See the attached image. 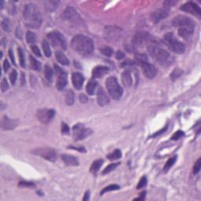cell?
<instances>
[{
  "label": "cell",
  "instance_id": "cell-1",
  "mask_svg": "<svg viewBox=\"0 0 201 201\" xmlns=\"http://www.w3.org/2000/svg\"><path fill=\"white\" fill-rule=\"evenodd\" d=\"M71 46L76 52L83 55L91 54L94 49V45L91 39L83 35L74 36L71 42Z\"/></svg>",
  "mask_w": 201,
  "mask_h": 201
},
{
  "label": "cell",
  "instance_id": "cell-2",
  "mask_svg": "<svg viewBox=\"0 0 201 201\" xmlns=\"http://www.w3.org/2000/svg\"><path fill=\"white\" fill-rule=\"evenodd\" d=\"M23 16L27 26L29 28H37L40 26L42 22L41 13L36 5L32 3L27 4L24 6Z\"/></svg>",
  "mask_w": 201,
  "mask_h": 201
},
{
  "label": "cell",
  "instance_id": "cell-3",
  "mask_svg": "<svg viewBox=\"0 0 201 201\" xmlns=\"http://www.w3.org/2000/svg\"><path fill=\"white\" fill-rule=\"evenodd\" d=\"M148 50L153 59L158 62L160 65H164V66H168V65H171L173 62L174 59L171 55L170 54V53L160 47L158 45L153 43V42L148 46Z\"/></svg>",
  "mask_w": 201,
  "mask_h": 201
},
{
  "label": "cell",
  "instance_id": "cell-4",
  "mask_svg": "<svg viewBox=\"0 0 201 201\" xmlns=\"http://www.w3.org/2000/svg\"><path fill=\"white\" fill-rule=\"evenodd\" d=\"M124 36V31L115 26H107L104 28V37L110 43H116L121 40Z\"/></svg>",
  "mask_w": 201,
  "mask_h": 201
},
{
  "label": "cell",
  "instance_id": "cell-5",
  "mask_svg": "<svg viewBox=\"0 0 201 201\" xmlns=\"http://www.w3.org/2000/svg\"><path fill=\"white\" fill-rule=\"evenodd\" d=\"M105 85H106L108 93L112 98L115 99V100H119L121 98L122 95H123V89L119 86V83L115 77H108L106 79Z\"/></svg>",
  "mask_w": 201,
  "mask_h": 201
},
{
  "label": "cell",
  "instance_id": "cell-6",
  "mask_svg": "<svg viewBox=\"0 0 201 201\" xmlns=\"http://www.w3.org/2000/svg\"><path fill=\"white\" fill-rule=\"evenodd\" d=\"M164 42L172 51L176 54H182L185 52V47L182 42L175 38L173 33H168L164 36Z\"/></svg>",
  "mask_w": 201,
  "mask_h": 201
},
{
  "label": "cell",
  "instance_id": "cell-7",
  "mask_svg": "<svg viewBox=\"0 0 201 201\" xmlns=\"http://www.w3.org/2000/svg\"><path fill=\"white\" fill-rule=\"evenodd\" d=\"M47 38L50 40L53 47L57 48H61L62 50H66L67 48V42L62 33L58 31H53L47 35Z\"/></svg>",
  "mask_w": 201,
  "mask_h": 201
},
{
  "label": "cell",
  "instance_id": "cell-8",
  "mask_svg": "<svg viewBox=\"0 0 201 201\" xmlns=\"http://www.w3.org/2000/svg\"><path fill=\"white\" fill-rule=\"evenodd\" d=\"M32 153L35 155H37L39 157H43L46 160L54 162L57 160V153L56 151L54 149L50 147H41L38 149H34L32 151Z\"/></svg>",
  "mask_w": 201,
  "mask_h": 201
},
{
  "label": "cell",
  "instance_id": "cell-9",
  "mask_svg": "<svg viewBox=\"0 0 201 201\" xmlns=\"http://www.w3.org/2000/svg\"><path fill=\"white\" fill-rule=\"evenodd\" d=\"M93 133L90 128H86L83 124L78 123L73 127V138L76 141H81L89 137Z\"/></svg>",
  "mask_w": 201,
  "mask_h": 201
},
{
  "label": "cell",
  "instance_id": "cell-10",
  "mask_svg": "<svg viewBox=\"0 0 201 201\" xmlns=\"http://www.w3.org/2000/svg\"><path fill=\"white\" fill-rule=\"evenodd\" d=\"M54 69L56 70V72L58 73V79L56 83V87L58 90H63L65 86L67 85V74L64 71L63 69L57 65H54Z\"/></svg>",
  "mask_w": 201,
  "mask_h": 201
},
{
  "label": "cell",
  "instance_id": "cell-11",
  "mask_svg": "<svg viewBox=\"0 0 201 201\" xmlns=\"http://www.w3.org/2000/svg\"><path fill=\"white\" fill-rule=\"evenodd\" d=\"M63 18L66 21H69L72 23H75V24L80 22V21H81L79 14L78 13L76 9L73 7H71V6L65 9L63 13Z\"/></svg>",
  "mask_w": 201,
  "mask_h": 201
},
{
  "label": "cell",
  "instance_id": "cell-12",
  "mask_svg": "<svg viewBox=\"0 0 201 201\" xmlns=\"http://www.w3.org/2000/svg\"><path fill=\"white\" fill-rule=\"evenodd\" d=\"M172 24L175 27H178V28H183V27H195V23L192 19L186 16H182L179 15L178 17H175L172 21Z\"/></svg>",
  "mask_w": 201,
  "mask_h": 201
},
{
  "label": "cell",
  "instance_id": "cell-13",
  "mask_svg": "<svg viewBox=\"0 0 201 201\" xmlns=\"http://www.w3.org/2000/svg\"><path fill=\"white\" fill-rule=\"evenodd\" d=\"M37 118L39 121L43 123H48L53 119L55 115V111L54 109L43 108L37 111Z\"/></svg>",
  "mask_w": 201,
  "mask_h": 201
},
{
  "label": "cell",
  "instance_id": "cell-14",
  "mask_svg": "<svg viewBox=\"0 0 201 201\" xmlns=\"http://www.w3.org/2000/svg\"><path fill=\"white\" fill-rule=\"evenodd\" d=\"M151 41L149 34L146 32H139L134 36L132 40L133 45L135 46H142L145 43H148Z\"/></svg>",
  "mask_w": 201,
  "mask_h": 201
},
{
  "label": "cell",
  "instance_id": "cell-15",
  "mask_svg": "<svg viewBox=\"0 0 201 201\" xmlns=\"http://www.w3.org/2000/svg\"><path fill=\"white\" fill-rule=\"evenodd\" d=\"M180 9L183 10V11L188 12V13H191V14L196 15V16H198V17H199L201 15L200 8H199V6H198L197 4L193 2H188L186 3H185L184 5L181 6Z\"/></svg>",
  "mask_w": 201,
  "mask_h": 201
},
{
  "label": "cell",
  "instance_id": "cell-16",
  "mask_svg": "<svg viewBox=\"0 0 201 201\" xmlns=\"http://www.w3.org/2000/svg\"><path fill=\"white\" fill-rule=\"evenodd\" d=\"M17 124H18L17 120L9 119L6 115H4L3 117L2 118V119H1V127H2V130H13V129H14L15 127H17Z\"/></svg>",
  "mask_w": 201,
  "mask_h": 201
},
{
  "label": "cell",
  "instance_id": "cell-17",
  "mask_svg": "<svg viewBox=\"0 0 201 201\" xmlns=\"http://www.w3.org/2000/svg\"><path fill=\"white\" fill-rule=\"evenodd\" d=\"M168 12L165 8H164V9H158L151 13V21L154 23H158L160 22L161 20H163V19L166 18V17H168Z\"/></svg>",
  "mask_w": 201,
  "mask_h": 201
},
{
  "label": "cell",
  "instance_id": "cell-18",
  "mask_svg": "<svg viewBox=\"0 0 201 201\" xmlns=\"http://www.w3.org/2000/svg\"><path fill=\"white\" fill-rule=\"evenodd\" d=\"M141 65H142V68L143 69V72L145 76L149 79L154 78L157 72V70L155 68V66L150 65L148 62H142L141 63Z\"/></svg>",
  "mask_w": 201,
  "mask_h": 201
},
{
  "label": "cell",
  "instance_id": "cell-19",
  "mask_svg": "<svg viewBox=\"0 0 201 201\" xmlns=\"http://www.w3.org/2000/svg\"><path fill=\"white\" fill-rule=\"evenodd\" d=\"M97 103L100 106H105L109 103V98L102 87H99L97 93Z\"/></svg>",
  "mask_w": 201,
  "mask_h": 201
},
{
  "label": "cell",
  "instance_id": "cell-20",
  "mask_svg": "<svg viewBox=\"0 0 201 201\" xmlns=\"http://www.w3.org/2000/svg\"><path fill=\"white\" fill-rule=\"evenodd\" d=\"M72 81L74 87L76 90H80L83 85L84 77L81 73L74 72L72 76Z\"/></svg>",
  "mask_w": 201,
  "mask_h": 201
},
{
  "label": "cell",
  "instance_id": "cell-21",
  "mask_svg": "<svg viewBox=\"0 0 201 201\" xmlns=\"http://www.w3.org/2000/svg\"><path fill=\"white\" fill-rule=\"evenodd\" d=\"M109 69L108 67H105V66H102V65H99L95 67L92 71V76H93V78H100L102 77L103 76L106 74L108 72Z\"/></svg>",
  "mask_w": 201,
  "mask_h": 201
},
{
  "label": "cell",
  "instance_id": "cell-22",
  "mask_svg": "<svg viewBox=\"0 0 201 201\" xmlns=\"http://www.w3.org/2000/svg\"><path fill=\"white\" fill-rule=\"evenodd\" d=\"M62 159L64 163L68 166H78L79 164L78 159L72 155L64 154L62 156Z\"/></svg>",
  "mask_w": 201,
  "mask_h": 201
},
{
  "label": "cell",
  "instance_id": "cell-23",
  "mask_svg": "<svg viewBox=\"0 0 201 201\" xmlns=\"http://www.w3.org/2000/svg\"><path fill=\"white\" fill-rule=\"evenodd\" d=\"M121 80L123 84L125 86L127 87H130V86H132L133 84V79L132 77H131V73L129 70H126L123 72L121 77Z\"/></svg>",
  "mask_w": 201,
  "mask_h": 201
},
{
  "label": "cell",
  "instance_id": "cell-24",
  "mask_svg": "<svg viewBox=\"0 0 201 201\" xmlns=\"http://www.w3.org/2000/svg\"><path fill=\"white\" fill-rule=\"evenodd\" d=\"M194 26H189V27H183V28H178V33L179 36L182 38H188L190 36H192V33L194 32Z\"/></svg>",
  "mask_w": 201,
  "mask_h": 201
},
{
  "label": "cell",
  "instance_id": "cell-25",
  "mask_svg": "<svg viewBox=\"0 0 201 201\" xmlns=\"http://www.w3.org/2000/svg\"><path fill=\"white\" fill-rule=\"evenodd\" d=\"M57 60L58 61L59 63H61L63 65H69V61L67 58V57L65 56V54L62 52V51H57L55 54Z\"/></svg>",
  "mask_w": 201,
  "mask_h": 201
},
{
  "label": "cell",
  "instance_id": "cell-26",
  "mask_svg": "<svg viewBox=\"0 0 201 201\" xmlns=\"http://www.w3.org/2000/svg\"><path fill=\"white\" fill-rule=\"evenodd\" d=\"M103 160H95L94 162L92 164L91 167H90V172L93 175H96V174L98 172L99 169L100 168V167L102 166L103 164Z\"/></svg>",
  "mask_w": 201,
  "mask_h": 201
},
{
  "label": "cell",
  "instance_id": "cell-27",
  "mask_svg": "<svg viewBox=\"0 0 201 201\" xmlns=\"http://www.w3.org/2000/svg\"><path fill=\"white\" fill-rule=\"evenodd\" d=\"M60 2L58 1H46L44 2L45 6L48 11L52 12L58 7Z\"/></svg>",
  "mask_w": 201,
  "mask_h": 201
},
{
  "label": "cell",
  "instance_id": "cell-28",
  "mask_svg": "<svg viewBox=\"0 0 201 201\" xmlns=\"http://www.w3.org/2000/svg\"><path fill=\"white\" fill-rule=\"evenodd\" d=\"M97 86V83L95 80H90L86 85V92L89 95H93L94 93V90Z\"/></svg>",
  "mask_w": 201,
  "mask_h": 201
},
{
  "label": "cell",
  "instance_id": "cell-29",
  "mask_svg": "<svg viewBox=\"0 0 201 201\" xmlns=\"http://www.w3.org/2000/svg\"><path fill=\"white\" fill-rule=\"evenodd\" d=\"M30 65H31V68L35 71H39L41 69V64L40 62H38L37 60H36L32 56H30Z\"/></svg>",
  "mask_w": 201,
  "mask_h": 201
},
{
  "label": "cell",
  "instance_id": "cell-30",
  "mask_svg": "<svg viewBox=\"0 0 201 201\" xmlns=\"http://www.w3.org/2000/svg\"><path fill=\"white\" fill-rule=\"evenodd\" d=\"M75 101V95L72 90H69V91L66 93V97H65V102L68 105H72L74 104Z\"/></svg>",
  "mask_w": 201,
  "mask_h": 201
},
{
  "label": "cell",
  "instance_id": "cell-31",
  "mask_svg": "<svg viewBox=\"0 0 201 201\" xmlns=\"http://www.w3.org/2000/svg\"><path fill=\"white\" fill-rule=\"evenodd\" d=\"M122 157V153L119 149H115L113 153H110L107 156V158L110 160H115Z\"/></svg>",
  "mask_w": 201,
  "mask_h": 201
},
{
  "label": "cell",
  "instance_id": "cell-32",
  "mask_svg": "<svg viewBox=\"0 0 201 201\" xmlns=\"http://www.w3.org/2000/svg\"><path fill=\"white\" fill-rule=\"evenodd\" d=\"M119 164H120V163H114V164H109V165L107 166L106 168H104V171H102V175H106V174H108V173H110V172H112V171H114L115 168H117Z\"/></svg>",
  "mask_w": 201,
  "mask_h": 201
},
{
  "label": "cell",
  "instance_id": "cell-33",
  "mask_svg": "<svg viewBox=\"0 0 201 201\" xmlns=\"http://www.w3.org/2000/svg\"><path fill=\"white\" fill-rule=\"evenodd\" d=\"M176 160H177V157H171V158H170L169 160H168V162L166 163L165 166H164V171H168V170H170V168H171L172 166L175 164V163L176 162Z\"/></svg>",
  "mask_w": 201,
  "mask_h": 201
},
{
  "label": "cell",
  "instance_id": "cell-34",
  "mask_svg": "<svg viewBox=\"0 0 201 201\" xmlns=\"http://www.w3.org/2000/svg\"><path fill=\"white\" fill-rule=\"evenodd\" d=\"M53 75H54L53 69L49 65H46L45 66V76H46L47 79L49 80V81H51L53 78Z\"/></svg>",
  "mask_w": 201,
  "mask_h": 201
},
{
  "label": "cell",
  "instance_id": "cell-35",
  "mask_svg": "<svg viewBox=\"0 0 201 201\" xmlns=\"http://www.w3.org/2000/svg\"><path fill=\"white\" fill-rule=\"evenodd\" d=\"M43 51H44L45 55L47 57V58H50L51 56V50H50V45H49V43L46 40L43 42Z\"/></svg>",
  "mask_w": 201,
  "mask_h": 201
},
{
  "label": "cell",
  "instance_id": "cell-36",
  "mask_svg": "<svg viewBox=\"0 0 201 201\" xmlns=\"http://www.w3.org/2000/svg\"><path fill=\"white\" fill-rule=\"evenodd\" d=\"M119 189V186L118 185H110L108 186L105 187L102 189V191L100 192V196L103 195L104 193L107 192H110V191H115V190H118Z\"/></svg>",
  "mask_w": 201,
  "mask_h": 201
},
{
  "label": "cell",
  "instance_id": "cell-37",
  "mask_svg": "<svg viewBox=\"0 0 201 201\" xmlns=\"http://www.w3.org/2000/svg\"><path fill=\"white\" fill-rule=\"evenodd\" d=\"M26 39H27V42H28V43H30V44H33V43H35V42H36V36L34 32H30L29 31V32H27Z\"/></svg>",
  "mask_w": 201,
  "mask_h": 201
},
{
  "label": "cell",
  "instance_id": "cell-38",
  "mask_svg": "<svg viewBox=\"0 0 201 201\" xmlns=\"http://www.w3.org/2000/svg\"><path fill=\"white\" fill-rule=\"evenodd\" d=\"M100 52H101L102 54H104V56L111 57L112 55V54H113V50H112V49L111 48V47H104L100 49Z\"/></svg>",
  "mask_w": 201,
  "mask_h": 201
},
{
  "label": "cell",
  "instance_id": "cell-39",
  "mask_svg": "<svg viewBox=\"0 0 201 201\" xmlns=\"http://www.w3.org/2000/svg\"><path fill=\"white\" fill-rule=\"evenodd\" d=\"M182 72H183L180 69H175V70L172 72L171 74V77L172 80H175V79H176L177 78H178L182 74Z\"/></svg>",
  "mask_w": 201,
  "mask_h": 201
},
{
  "label": "cell",
  "instance_id": "cell-40",
  "mask_svg": "<svg viewBox=\"0 0 201 201\" xmlns=\"http://www.w3.org/2000/svg\"><path fill=\"white\" fill-rule=\"evenodd\" d=\"M18 55L19 58H20V63L21 65L23 68L25 67V59H24V55L23 50H21V48H18Z\"/></svg>",
  "mask_w": 201,
  "mask_h": 201
},
{
  "label": "cell",
  "instance_id": "cell-41",
  "mask_svg": "<svg viewBox=\"0 0 201 201\" xmlns=\"http://www.w3.org/2000/svg\"><path fill=\"white\" fill-rule=\"evenodd\" d=\"M183 136H184V132H183L182 130H178L172 135L171 139L174 140V141H176V140L180 139Z\"/></svg>",
  "mask_w": 201,
  "mask_h": 201
},
{
  "label": "cell",
  "instance_id": "cell-42",
  "mask_svg": "<svg viewBox=\"0 0 201 201\" xmlns=\"http://www.w3.org/2000/svg\"><path fill=\"white\" fill-rule=\"evenodd\" d=\"M146 185H147V178H146V177L143 176L142 178L140 179L139 182H138V185H137V189H139L143 188V187H145Z\"/></svg>",
  "mask_w": 201,
  "mask_h": 201
},
{
  "label": "cell",
  "instance_id": "cell-43",
  "mask_svg": "<svg viewBox=\"0 0 201 201\" xmlns=\"http://www.w3.org/2000/svg\"><path fill=\"white\" fill-rule=\"evenodd\" d=\"M17 78V73L16 72V70H13L9 75V79H10V82L13 85H14L15 83H16V80Z\"/></svg>",
  "mask_w": 201,
  "mask_h": 201
},
{
  "label": "cell",
  "instance_id": "cell-44",
  "mask_svg": "<svg viewBox=\"0 0 201 201\" xmlns=\"http://www.w3.org/2000/svg\"><path fill=\"white\" fill-rule=\"evenodd\" d=\"M135 58H136V59L138 60V62H141V63H142V62H147V57H146V55H145V54H136V55H135Z\"/></svg>",
  "mask_w": 201,
  "mask_h": 201
},
{
  "label": "cell",
  "instance_id": "cell-45",
  "mask_svg": "<svg viewBox=\"0 0 201 201\" xmlns=\"http://www.w3.org/2000/svg\"><path fill=\"white\" fill-rule=\"evenodd\" d=\"M200 167H201V159H198L197 161L196 162L195 165L193 167V173L194 174H197L199 173V170H200Z\"/></svg>",
  "mask_w": 201,
  "mask_h": 201
},
{
  "label": "cell",
  "instance_id": "cell-46",
  "mask_svg": "<svg viewBox=\"0 0 201 201\" xmlns=\"http://www.w3.org/2000/svg\"><path fill=\"white\" fill-rule=\"evenodd\" d=\"M2 27L6 32H9V21L8 18H5L3 21H2Z\"/></svg>",
  "mask_w": 201,
  "mask_h": 201
},
{
  "label": "cell",
  "instance_id": "cell-47",
  "mask_svg": "<svg viewBox=\"0 0 201 201\" xmlns=\"http://www.w3.org/2000/svg\"><path fill=\"white\" fill-rule=\"evenodd\" d=\"M8 88H9V85H8L7 80L5 78L2 79V83H1V90H2V91H6V90H8Z\"/></svg>",
  "mask_w": 201,
  "mask_h": 201
},
{
  "label": "cell",
  "instance_id": "cell-48",
  "mask_svg": "<svg viewBox=\"0 0 201 201\" xmlns=\"http://www.w3.org/2000/svg\"><path fill=\"white\" fill-rule=\"evenodd\" d=\"M70 132V129H69V126L65 123H62V133L63 134H69Z\"/></svg>",
  "mask_w": 201,
  "mask_h": 201
},
{
  "label": "cell",
  "instance_id": "cell-49",
  "mask_svg": "<svg viewBox=\"0 0 201 201\" xmlns=\"http://www.w3.org/2000/svg\"><path fill=\"white\" fill-rule=\"evenodd\" d=\"M19 185L23 187H34L35 184L32 182H21L19 183Z\"/></svg>",
  "mask_w": 201,
  "mask_h": 201
},
{
  "label": "cell",
  "instance_id": "cell-50",
  "mask_svg": "<svg viewBox=\"0 0 201 201\" xmlns=\"http://www.w3.org/2000/svg\"><path fill=\"white\" fill-rule=\"evenodd\" d=\"M168 125H166L165 127H164V128H162L160 130L157 131V133H155V134H153V135H152V136H151V137H152V138H155V137L159 136V135H160V134H162L163 133H164L166 131V130H168Z\"/></svg>",
  "mask_w": 201,
  "mask_h": 201
},
{
  "label": "cell",
  "instance_id": "cell-51",
  "mask_svg": "<svg viewBox=\"0 0 201 201\" xmlns=\"http://www.w3.org/2000/svg\"><path fill=\"white\" fill-rule=\"evenodd\" d=\"M32 50L33 51L34 54H36V56L41 57V53H40V50L38 48V47H36V46H32Z\"/></svg>",
  "mask_w": 201,
  "mask_h": 201
},
{
  "label": "cell",
  "instance_id": "cell-52",
  "mask_svg": "<svg viewBox=\"0 0 201 201\" xmlns=\"http://www.w3.org/2000/svg\"><path fill=\"white\" fill-rule=\"evenodd\" d=\"M124 56H125L124 54L122 52L121 50H119V51H117V53H116V54H115V58H116V59H118V60L123 59V58H124Z\"/></svg>",
  "mask_w": 201,
  "mask_h": 201
},
{
  "label": "cell",
  "instance_id": "cell-53",
  "mask_svg": "<svg viewBox=\"0 0 201 201\" xmlns=\"http://www.w3.org/2000/svg\"><path fill=\"white\" fill-rule=\"evenodd\" d=\"M9 68H10V65H9V62H8L7 60H5V61H4V63H3L4 71L7 72L8 70H9Z\"/></svg>",
  "mask_w": 201,
  "mask_h": 201
},
{
  "label": "cell",
  "instance_id": "cell-54",
  "mask_svg": "<svg viewBox=\"0 0 201 201\" xmlns=\"http://www.w3.org/2000/svg\"><path fill=\"white\" fill-rule=\"evenodd\" d=\"M9 58H10V59H11V61H12V62H13V65H16V62H15L14 55H13V50H9Z\"/></svg>",
  "mask_w": 201,
  "mask_h": 201
},
{
  "label": "cell",
  "instance_id": "cell-55",
  "mask_svg": "<svg viewBox=\"0 0 201 201\" xmlns=\"http://www.w3.org/2000/svg\"><path fill=\"white\" fill-rule=\"evenodd\" d=\"M79 100H80V101H81V102L85 103V102H86V101H87L88 98L86 97V96H85V94H84V93H81V94L79 95Z\"/></svg>",
  "mask_w": 201,
  "mask_h": 201
},
{
  "label": "cell",
  "instance_id": "cell-56",
  "mask_svg": "<svg viewBox=\"0 0 201 201\" xmlns=\"http://www.w3.org/2000/svg\"><path fill=\"white\" fill-rule=\"evenodd\" d=\"M145 194H146V192H142V193L140 194V197H138V198H136V199H134V200H143V199H145Z\"/></svg>",
  "mask_w": 201,
  "mask_h": 201
},
{
  "label": "cell",
  "instance_id": "cell-57",
  "mask_svg": "<svg viewBox=\"0 0 201 201\" xmlns=\"http://www.w3.org/2000/svg\"><path fill=\"white\" fill-rule=\"evenodd\" d=\"M70 149H76V150H78L79 152H83V153H85L86 152V150H85V149L83 147H80V148H77V147H69Z\"/></svg>",
  "mask_w": 201,
  "mask_h": 201
},
{
  "label": "cell",
  "instance_id": "cell-58",
  "mask_svg": "<svg viewBox=\"0 0 201 201\" xmlns=\"http://www.w3.org/2000/svg\"><path fill=\"white\" fill-rule=\"evenodd\" d=\"M89 199H90V192H86V193H85V196H84V198H83V200L86 201V200H88Z\"/></svg>",
  "mask_w": 201,
  "mask_h": 201
}]
</instances>
